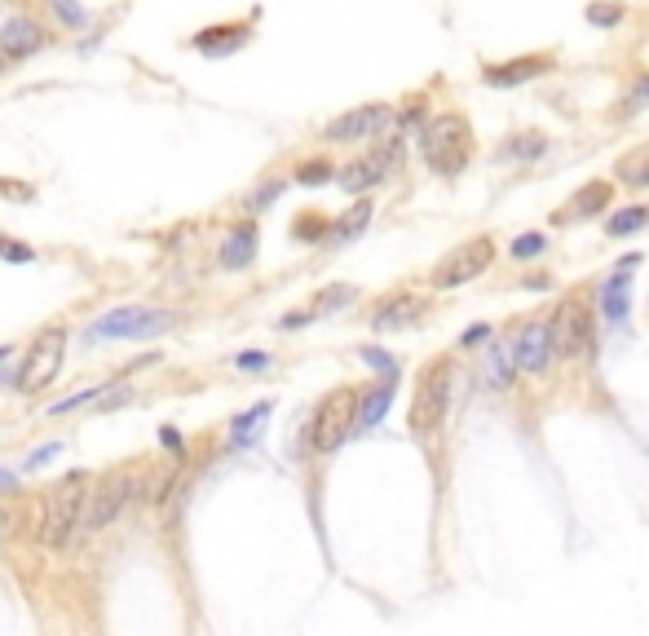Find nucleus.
Listing matches in <instances>:
<instances>
[{
  "instance_id": "f257e3e1",
  "label": "nucleus",
  "mask_w": 649,
  "mask_h": 636,
  "mask_svg": "<svg viewBox=\"0 0 649 636\" xmlns=\"http://www.w3.org/2000/svg\"><path fill=\"white\" fill-rule=\"evenodd\" d=\"M420 155L438 177H460L468 159L477 155V133L460 111H438L420 129Z\"/></svg>"
},
{
  "instance_id": "f03ea898",
  "label": "nucleus",
  "mask_w": 649,
  "mask_h": 636,
  "mask_svg": "<svg viewBox=\"0 0 649 636\" xmlns=\"http://www.w3.org/2000/svg\"><path fill=\"white\" fill-rule=\"evenodd\" d=\"M451 389H455V363L446 354L420 367L416 389H411V407H407V429L416 442H424V447L442 433L446 407H451Z\"/></svg>"
},
{
  "instance_id": "7ed1b4c3",
  "label": "nucleus",
  "mask_w": 649,
  "mask_h": 636,
  "mask_svg": "<svg viewBox=\"0 0 649 636\" xmlns=\"http://www.w3.org/2000/svg\"><path fill=\"white\" fill-rule=\"evenodd\" d=\"M89 473H67L58 486L45 495V522H40V539L45 548H71L84 530V508H89Z\"/></svg>"
},
{
  "instance_id": "20e7f679",
  "label": "nucleus",
  "mask_w": 649,
  "mask_h": 636,
  "mask_svg": "<svg viewBox=\"0 0 649 636\" xmlns=\"http://www.w3.org/2000/svg\"><path fill=\"white\" fill-rule=\"evenodd\" d=\"M548 318H552V345H557V363H588V358L597 354V314H592L588 292L561 296V305Z\"/></svg>"
},
{
  "instance_id": "39448f33",
  "label": "nucleus",
  "mask_w": 649,
  "mask_h": 636,
  "mask_svg": "<svg viewBox=\"0 0 649 636\" xmlns=\"http://www.w3.org/2000/svg\"><path fill=\"white\" fill-rule=\"evenodd\" d=\"M358 398H363V389H354V385H336L332 394H323L310 420V447L318 455H332L358 429Z\"/></svg>"
},
{
  "instance_id": "423d86ee",
  "label": "nucleus",
  "mask_w": 649,
  "mask_h": 636,
  "mask_svg": "<svg viewBox=\"0 0 649 636\" xmlns=\"http://www.w3.org/2000/svg\"><path fill=\"white\" fill-rule=\"evenodd\" d=\"M495 265V235H473L464 243H455L446 257L433 265L429 274V288L433 292H451V288H464V283L482 279L486 270Z\"/></svg>"
},
{
  "instance_id": "0eeeda50",
  "label": "nucleus",
  "mask_w": 649,
  "mask_h": 636,
  "mask_svg": "<svg viewBox=\"0 0 649 636\" xmlns=\"http://www.w3.org/2000/svg\"><path fill=\"white\" fill-rule=\"evenodd\" d=\"M177 323L173 310H146V305H120L102 314L89 327V341H137V336H159Z\"/></svg>"
},
{
  "instance_id": "6e6552de",
  "label": "nucleus",
  "mask_w": 649,
  "mask_h": 636,
  "mask_svg": "<svg viewBox=\"0 0 649 636\" xmlns=\"http://www.w3.org/2000/svg\"><path fill=\"white\" fill-rule=\"evenodd\" d=\"M62 358H67V332L62 327H45V332L31 341L23 367H18V394H40L58 380Z\"/></svg>"
},
{
  "instance_id": "1a4fd4ad",
  "label": "nucleus",
  "mask_w": 649,
  "mask_h": 636,
  "mask_svg": "<svg viewBox=\"0 0 649 636\" xmlns=\"http://www.w3.org/2000/svg\"><path fill=\"white\" fill-rule=\"evenodd\" d=\"M133 491H137L133 469H115V473L98 477V486H93V495H89V508H84V535H98V530L111 526L115 517L124 513Z\"/></svg>"
},
{
  "instance_id": "9d476101",
  "label": "nucleus",
  "mask_w": 649,
  "mask_h": 636,
  "mask_svg": "<svg viewBox=\"0 0 649 636\" xmlns=\"http://www.w3.org/2000/svg\"><path fill=\"white\" fill-rule=\"evenodd\" d=\"M393 120H398V115H393V106H389V102L354 106V111H345V115H336V120H327V124H323V142H345V146H354V142H371V137H380Z\"/></svg>"
},
{
  "instance_id": "9b49d317",
  "label": "nucleus",
  "mask_w": 649,
  "mask_h": 636,
  "mask_svg": "<svg viewBox=\"0 0 649 636\" xmlns=\"http://www.w3.org/2000/svg\"><path fill=\"white\" fill-rule=\"evenodd\" d=\"M517 367L526 376H548L552 363H557V345H552V318H526L517 327V341H513Z\"/></svg>"
},
{
  "instance_id": "f8f14e48",
  "label": "nucleus",
  "mask_w": 649,
  "mask_h": 636,
  "mask_svg": "<svg viewBox=\"0 0 649 636\" xmlns=\"http://www.w3.org/2000/svg\"><path fill=\"white\" fill-rule=\"evenodd\" d=\"M557 71V53L544 49V53H517L508 62H486L482 67V84L486 89H517V84H530L539 76Z\"/></svg>"
},
{
  "instance_id": "ddd939ff",
  "label": "nucleus",
  "mask_w": 649,
  "mask_h": 636,
  "mask_svg": "<svg viewBox=\"0 0 649 636\" xmlns=\"http://www.w3.org/2000/svg\"><path fill=\"white\" fill-rule=\"evenodd\" d=\"M398 164H402V137H393V142H385L380 151H371V155L340 168V186L354 190V195H363V190H371V186L385 182V177H393V168Z\"/></svg>"
},
{
  "instance_id": "4468645a",
  "label": "nucleus",
  "mask_w": 649,
  "mask_h": 636,
  "mask_svg": "<svg viewBox=\"0 0 649 636\" xmlns=\"http://www.w3.org/2000/svg\"><path fill=\"white\" fill-rule=\"evenodd\" d=\"M614 208V182L610 177H592V182H583L574 195L552 212V226H566V221H592L601 217V212Z\"/></svg>"
},
{
  "instance_id": "2eb2a0df",
  "label": "nucleus",
  "mask_w": 649,
  "mask_h": 636,
  "mask_svg": "<svg viewBox=\"0 0 649 636\" xmlns=\"http://www.w3.org/2000/svg\"><path fill=\"white\" fill-rule=\"evenodd\" d=\"M420 314H424V301L416 292H389L385 301H376V310H371L367 323L376 327V332H398V327L416 323Z\"/></svg>"
},
{
  "instance_id": "dca6fc26",
  "label": "nucleus",
  "mask_w": 649,
  "mask_h": 636,
  "mask_svg": "<svg viewBox=\"0 0 649 636\" xmlns=\"http://www.w3.org/2000/svg\"><path fill=\"white\" fill-rule=\"evenodd\" d=\"M627 314H632V279L614 270L610 279H601V323L627 327Z\"/></svg>"
},
{
  "instance_id": "f3484780",
  "label": "nucleus",
  "mask_w": 649,
  "mask_h": 636,
  "mask_svg": "<svg viewBox=\"0 0 649 636\" xmlns=\"http://www.w3.org/2000/svg\"><path fill=\"white\" fill-rule=\"evenodd\" d=\"M45 45V27L36 23V18H9L5 27H0V53L5 58H27V53H36Z\"/></svg>"
},
{
  "instance_id": "a211bd4d",
  "label": "nucleus",
  "mask_w": 649,
  "mask_h": 636,
  "mask_svg": "<svg viewBox=\"0 0 649 636\" xmlns=\"http://www.w3.org/2000/svg\"><path fill=\"white\" fill-rule=\"evenodd\" d=\"M393 385H398V376H385L380 385L363 389V398H358V429H376V424L389 416V407H393Z\"/></svg>"
},
{
  "instance_id": "6ab92c4d",
  "label": "nucleus",
  "mask_w": 649,
  "mask_h": 636,
  "mask_svg": "<svg viewBox=\"0 0 649 636\" xmlns=\"http://www.w3.org/2000/svg\"><path fill=\"white\" fill-rule=\"evenodd\" d=\"M252 257H257V226L243 221V226H234L226 243H221V265H226V270H243V265H252Z\"/></svg>"
},
{
  "instance_id": "aec40b11",
  "label": "nucleus",
  "mask_w": 649,
  "mask_h": 636,
  "mask_svg": "<svg viewBox=\"0 0 649 636\" xmlns=\"http://www.w3.org/2000/svg\"><path fill=\"white\" fill-rule=\"evenodd\" d=\"M243 45H248V27H208L195 36V49L208 58H221V53H234Z\"/></svg>"
},
{
  "instance_id": "412c9836",
  "label": "nucleus",
  "mask_w": 649,
  "mask_h": 636,
  "mask_svg": "<svg viewBox=\"0 0 649 636\" xmlns=\"http://www.w3.org/2000/svg\"><path fill=\"white\" fill-rule=\"evenodd\" d=\"M539 155H548V133H539V129H526V133H513L504 146H499V159H539Z\"/></svg>"
},
{
  "instance_id": "4be33fe9",
  "label": "nucleus",
  "mask_w": 649,
  "mask_h": 636,
  "mask_svg": "<svg viewBox=\"0 0 649 636\" xmlns=\"http://www.w3.org/2000/svg\"><path fill=\"white\" fill-rule=\"evenodd\" d=\"M645 226H649V204H627V208L605 217V235L610 239H627V235H636V230H645Z\"/></svg>"
},
{
  "instance_id": "5701e85b",
  "label": "nucleus",
  "mask_w": 649,
  "mask_h": 636,
  "mask_svg": "<svg viewBox=\"0 0 649 636\" xmlns=\"http://www.w3.org/2000/svg\"><path fill=\"white\" fill-rule=\"evenodd\" d=\"M486 371H491V385H495V389H508V385H513V376L521 371L513 345H491V349H486Z\"/></svg>"
},
{
  "instance_id": "b1692460",
  "label": "nucleus",
  "mask_w": 649,
  "mask_h": 636,
  "mask_svg": "<svg viewBox=\"0 0 649 636\" xmlns=\"http://www.w3.org/2000/svg\"><path fill=\"white\" fill-rule=\"evenodd\" d=\"M371 212H376V208H371V199H363V204H354V208H349L345 217H340L336 226H332V239H336V243L358 239V235H363V230L371 226Z\"/></svg>"
},
{
  "instance_id": "393cba45",
  "label": "nucleus",
  "mask_w": 649,
  "mask_h": 636,
  "mask_svg": "<svg viewBox=\"0 0 649 636\" xmlns=\"http://www.w3.org/2000/svg\"><path fill=\"white\" fill-rule=\"evenodd\" d=\"M619 177H623V186H632V190L649 186V146H636V151H627L619 159Z\"/></svg>"
},
{
  "instance_id": "a878e982",
  "label": "nucleus",
  "mask_w": 649,
  "mask_h": 636,
  "mask_svg": "<svg viewBox=\"0 0 649 636\" xmlns=\"http://www.w3.org/2000/svg\"><path fill=\"white\" fill-rule=\"evenodd\" d=\"M583 18H588V27H601V31L605 27H619L627 18V5H623V0H592Z\"/></svg>"
},
{
  "instance_id": "bb28decb",
  "label": "nucleus",
  "mask_w": 649,
  "mask_h": 636,
  "mask_svg": "<svg viewBox=\"0 0 649 636\" xmlns=\"http://www.w3.org/2000/svg\"><path fill=\"white\" fill-rule=\"evenodd\" d=\"M544 252H548V235H544V230H526V235L513 239L508 257H513V261H535V257H544Z\"/></svg>"
},
{
  "instance_id": "cd10ccee",
  "label": "nucleus",
  "mask_w": 649,
  "mask_h": 636,
  "mask_svg": "<svg viewBox=\"0 0 649 636\" xmlns=\"http://www.w3.org/2000/svg\"><path fill=\"white\" fill-rule=\"evenodd\" d=\"M332 177H336L332 159H305V164L296 168V182L301 186H323V182H332Z\"/></svg>"
},
{
  "instance_id": "c85d7f7f",
  "label": "nucleus",
  "mask_w": 649,
  "mask_h": 636,
  "mask_svg": "<svg viewBox=\"0 0 649 636\" xmlns=\"http://www.w3.org/2000/svg\"><path fill=\"white\" fill-rule=\"evenodd\" d=\"M265 416H270V402H257V407H252L248 416H239V420H234L230 438H234V442H248V438H252V429H257V420H265Z\"/></svg>"
},
{
  "instance_id": "c756f323",
  "label": "nucleus",
  "mask_w": 649,
  "mask_h": 636,
  "mask_svg": "<svg viewBox=\"0 0 649 636\" xmlns=\"http://www.w3.org/2000/svg\"><path fill=\"white\" fill-rule=\"evenodd\" d=\"M292 235H296V239H327V235H332V226H327L323 212H310V217H301V221L292 226Z\"/></svg>"
},
{
  "instance_id": "7c9ffc66",
  "label": "nucleus",
  "mask_w": 649,
  "mask_h": 636,
  "mask_svg": "<svg viewBox=\"0 0 649 636\" xmlns=\"http://www.w3.org/2000/svg\"><path fill=\"white\" fill-rule=\"evenodd\" d=\"M354 288H345V283H340V288H327V292H318V301H314V310H327V314H332V310H340V305H349V301H354Z\"/></svg>"
},
{
  "instance_id": "2f4dec72",
  "label": "nucleus",
  "mask_w": 649,
  "mask_h": 636,
  "mask_svg": "<svg viewBox=\"0 0 649 636\" xmlns=\"http://www.w3.org/2000/svg\"><path fill=\"white\" fill-rule=\"evenodd\" d=\"M102 394V389L98 385H84V389H76V394H71V398H62V402H53V407H49V416H67V411H76L80 407V402H89V398H98Z\"/></svg>"
},
{
  "instance_id": "473e14b6",
  "label": "nucleus",
  "mask_w": 649,
  "mask_h": 636,
  "mask_svg": "<svg viewBox=\"0 0 649 636\" xmlns=\"http://www.w3.org/2000/svg\"><path fill=\"white\" fill-rule=\"evenodd\" d=\"M363 358H367V363L376 367V371H385V376H398V363H393V358L385 354V349H376V345H371V349H363Z\"/></svg>"
},
{
  "instance_id": "72a5a7b5",
  "label": "nucleus",
  "mask_w": 649,
  "mask_h": 636,
  "mask_svg": "<svg viewBox=\"0 0 649 636\" xmlns=\"http://www.w3.org/2000/svg\"><path fill=\"white\" fill-rule=\"evenodd\" d=\"M234 367H243V371H265V367H270V354H261V349H248V354H234Z\"/></svg>"
},
{
  "instance_id": "f704fd0d",
  "label": "nucleus",
  "mask_w": 649,
  "mask_h": 636,
  "mask_svg": "<svg viewBox=\"0 0 649 636\" xmlns=\"http://www.w3.org/2000/svg\"><path fill=\"white\" fill-rule=\"evenodd\" d=\"M0 257L5 261H31L36 252H31L27 243H18V239H0Z\"/></svg>"
},
{
  "instance_id": "c9c22d12",
  "label": "nucleus",
  "mask_w": 649,
  "mask_h": 636,
  "mask_svg": "<svg viewBox=\"0 0 649 636\" xmlns=\"http://www.w3.org/2000/svg\"><path fill=\"white\" fill-rule=\"evenodd\" d=\"M53 9H58V14L67 18L71 27H80V23H84V9L76 5V0H53Z\"/></svg>"
},
{
  "instance_id": "e433bc0d",
  "label": "nucleus",
  "mask_w": 649,
  "mask_h": 636,
  "mask_svg": "<svg viewBox=\"0 0 649 636\" xmlns=\"http://www.w3.org/2000/svg\"><path fill=\"white\" fill-rule=\"evenodd\" d=\"M279 190H283V182H265L257 195H252V208H265L270 204V199H279Z\"/></svg>"
},
{
  "instance_id": "4c0bfd02",
  "label": "nucleus",
  "mask_w": 649,
  "mask_h": 636,
  "mask_svg": "<svg viewBox=\"0 0 649 636\" xmlns=\"http://www.w3.org/2000/svg\"><path fill=\"white\" fill-rule=\"evenodd\" d=\"M641 102H649V76L636 80V89H632V98H627V111H636Z\"/></svg>"
},
{
  "instance_id": "58836bf2",
  "label": "nucleus",
  "mask_w": 649,
  "mask_h": 636,
  "mask_svg": "<svg viewBox=\"0 0 649 636\" xmlns=\"http://www.w3.org/2000/svg\"><path fill=\"white\" fill-rule=\"evenodd\" d=\"M486 336H491V327H473V332H464V336H460V345H464V349H473V345H482Z\"/></svg>"
},
{
  "instance_id": "ea45409f",
  "label": "nucleus",
  "mask_w": 649,
  "mask_h": 636,
  "mask_svg": "<svg viewBox=\"0 0 649 636\" xmlns=\"http://www.w3.org/2000/svg\"><path fill=\"white\" fill-rule=\"evenodd\" d=\"M305 323H310V314H305V310H296V314H287L279 327H283V332H292V327H305Z\"/></svg>"
},
{
  "instance_id": "a19ab883",
  "label": "nucleus",
  "mask_w": 649,
  "mask_h": 636,
  "mask_svg": "<svg viewBox=\"0 0 649 636\" xmlns=\"http://www.w3.org/2000/svg\"><path fill=\"white\" fill-rule=\"evenodd\" d=\"M548 283H552V279H548V274H535V279H521V288H530V292H544V288H548Z\"/></svg>"
},
{
  "instance_id": "79ce46f5",
  "label": "nucleus",
  "mask_w": 649,
  "mask_h": 636,
  "mask_svg": "<svg viewBox=\"0 0 649 636\" xmlns=\"http://www.w3.org/2000/svg\"><path fill=\"white\" fill-rule=\"evenodd\" d=\"M5 354H9V349H0V358H5Z\"/></svg>"
}]
</instances>
